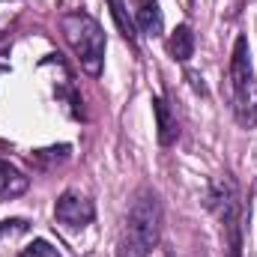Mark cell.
Here are the masks:
<instances>
[{
  "label": "cell",
  "instance_id": "obj_1",
  "mask_svg": "<svg viewBox=\"0 0 257 257\" xmlns=\"http://www.w3.org/2000/svg\"><path fill=\"white\" fill-rule=\"evenodd\" d=\"M162 236V200L150 189L135 194L126 212L120 239H117V257H150Z\"/></svg>",
  "mask_w": 257,
  "mask_h": 257
},
{
  "label": "cell",
  "instance_id": "obj_2",
  "mask_svg": "<svg viewBox=\"0 0 257 257\" xmlns=\"http://www.w3.org/2000/svg\"><path fill=\"white\" fill-rule=\"evenodd\" d=\"M206 206L218 221L227 257H242V200H239V186L230 174H221L209 183Z\"/></svg>",
  "mask_w": 257,
  "mask_h": 257
},
{
  "label": "cell",
  "instance_id": "obj_3",
  "mask_svg": "<svg viewBox=\"0 0 257 257\" xmlns=\"http://www.w3.org/2000/svg\"><path fill=\"white\" fill-rule=\"evenodd\" d=\"M60 27H63L66 42L75 51L81 69L90 78H99L105 69V33H102L99 21L78 9V12H66L60 18Z\"/></svg>",
  "mask_w": 257,
  "mask_h": 257
},
{
  "label": "cell",
  "instance_id": "obj_4",
  "mask_svg": "<svg viewBox=\"0 0 257 257\" xmlns=\"http://www.w3.org/2000/svg\"><path fill=\"white\" fill-rule=\"evenodd\" d=\"M93 215H96L93 200H90L87 194L75 192V189L63 192L57 197V203H54V218H57L63 227H72V230L87 227V224L93 221Z\"/></svg>",
  "mask_w": 257,
  "mask_h": 257
},
{
  "label": "cell",
  "instance_id": "obj_5",
  "mask_svg": "<svg viewBox=\"0 0 257 257\" xmlns=\"http://www.w3.org/2000/svg\"><path fill=\"white\" fill-rule=\"evenodd\" d=\"M254 81V69H251V54H248V39L236 36L233 42V57H230V84H233V102H239L248 87Z\"/></svg>",
  "mask_w": 257,
  "mask_h": 257
},
{
  "label": "cell",
  "instance_id": "obj_6",
  "mask_svg": "<svg viewBox=\"0 0 257 257\" xmlns=\"http://www.w3.org/2000/svg\"><path fill=\"white\" fill-rule=\"evenodd\" d=\"M153 114H156V138H159V144L162 147L177 144V138H180V120L171 111V105L165 99H153Z\"/></svg>",
  "mask_w": 257,
  "mask_h": 257
},
{
  "label": "cell",
  "instance_id": "obj_7",
  "mask_svg": "<svg viewBox=\"0 0 257 257\" xmlns=\"http://www.w3.org/2000/svg\"><path fill=\"white\" fill-rule=\"evenodd\" d=\"M135 27L144 36H162L165 30V18L156 0H135Z\"/></svg>",
  "mask_w": 257,
  "mask_h": 257
},
{
  "label": "cell",
  "instance_id": "obj_8",
  "mask_svg": "<svg viewBox=\"0 0 257 257\" xmlns=\"http://www.w3.org/2000/svg\"><path fill=\"white\" fill-rule=\"evenodd\" d=\"M27 186H30V180L15 165H9V162L0 159V200H12V197L24 194Z\"/></svg>",
  "mask_w": 257,
  "mask_h": 257
},
{
  "label": "cell",
  "instance_id": "obj_9",
  "mask_svg": "<svg viewBox=\"0 0 257 257\" xmlns=\"http://www.w3.org/2000/svg\"><path fill=\"white\" fill-rule=\"evenodd\" d=\"M168 48H171V57H174V60H180V63L192 60V54H194V33H192V27H189V24H180V27L171 33Z\"/></svg>",
  "mask_w": 257,
  "mask_h": 257
},
{
  "label": "cell",
  "instance_id": "obj_10",
  "mask_svg": "<svg viewBox=\"0 0 257 257\" xmlns=\"http://www.w3.org/2000/svg\"><path fill=\"white\" fill-rule=\"evenodd\" d=\"M108 9H111V15H114V21H117V30L123 33V39H128V42L135 45V39H138V33H135V18L128 15L126 3H123V0H108Z\"/></svg>",
  "mask_w": 257,
  "mask_h": 257
},
{
  "label": "cell",
  "instance_id": "obj_11",
  "mask_svg": "<svg viewBox=\"0 0 257 257\" xmlns=\"http://www.w3.org/2000/svg\"><path fill=\"white\" fill-rule=\"evenodd\" d=\"M236 120L242 126H257V78L251 81L248 93L236 102Z\"/></svg>",
  "mask_w": 257,
  "mask_h": 257
},
{
  "label": "cell",
  "instance_id": "obj_12",
  "mask_svg": "<svg viewBox=\"0 0 257 257\" xmlns=\"http://www.w3.org/2000/svg\"><path fill=\"white\" fill-rule=\"evenodd\" d=\"M21 257H60V254H57V248H51L45 239H36V242H30V245L21 251Z\"/></svg>",
  "mask_w": 257,
  "mask_h": 257
},
{
  "label": "cell",
  "instance_id": "obj_13",
  "mask_svg": "<svg viewBox=\"0 0 257 257\" xmlns=\"http://www.w3.org/2000/svg\"><path fill=\"white\" fill-rule=\"evenodd\" d=\"M27 230V221H21V218H12V221H3L0 224V236H12V233H24Z\"/></svg>",
  "mask_w": 257,
  "mask_h": 257
}]
</instances>
